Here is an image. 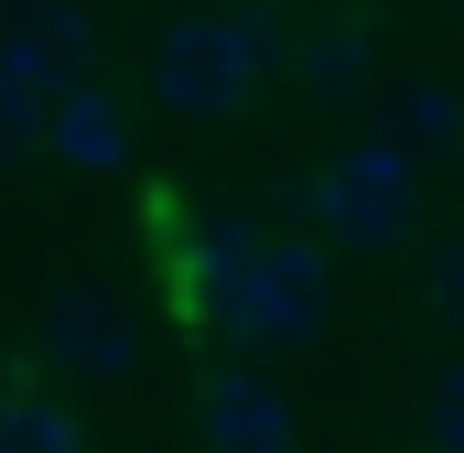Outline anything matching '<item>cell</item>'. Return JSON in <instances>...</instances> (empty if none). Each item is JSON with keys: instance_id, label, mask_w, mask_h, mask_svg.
Returning <instances> with one entry per match:
<instances>
[{"instance_id": "1", "label": "cell", "mask_w": 464, "mask_h": 453, "mask_svg": "<svg viewBox=\"0 0 464 453\" xmlns=\"http://www.w3.org/2000/svg\"><path fill=\"white\" fill-rule=\"evenodd\" d=\"M173 259V303L184 324H217L227 345H314L324 335V248L270 237V226H206Z\"/></svg>"}, {"instance_id": "2", "label": "cell", "mask_w": 464, "mask_h": 453, "mask_svg": "<svg viewBox=\"0 0 464 453\" xmlns=\"http://www.w3.org/2000/svg\"><path fill=\"white\" fill-rule=\"evenodd\" d=\"M259 87H270V33L248 11H173L151 33V98L173 119H195V130L248 119Z\"/></svg>"}, {"instance_id": "3", "label": "cell", "mask_w": 464, "mask_h": 453, "mask_svg": "<svg viewBox=\"0 0 464 453\" xmlns=\"http://www.w3.org/2000/svg\"><path fill=\"white\" fill-rule=\"evenodd\" d=\"M303 217L324 226L335 248H400L411 217H421V151H400L389 130L335 140L314 162V184H303Z\"/></svg>"}, {"instance_id": "4", "label": "cell", "mask_w": 464, "mask_h": 453, "mask_svg": "<svg viewBox=\"0 0 464 453\" xmlns=\"http://www.w3.org/2000/svg\"><path fill=\"white\" fill-rule=\"evenodd\" d=\"M87 54H98L87 0H33L22 22H0V151H33L44 109L87 76Z\"/></svg>"}, {"instance_id": "5", "label": "cell", "mask_w": 464, "mask_h": 453, "mask_svg": "<svg viewBox=\"0 0 464 453\" xmlns=\"http://www.w3.org/2000/svg\"><path fill=\"white\" fill-rule=\"evenodd\" d=\"M33 345H44V367H65V378H87V389H130V378L151 367V335H140V313H130L119 292H54V303L33 313Z\"/></svg>"}, {"instance_id": "6", "label": "cell", "mask_w": 464, "mask_h": 453, "mask_svg": "<svg viewBox=\"0 0 464 453\" xmlns=\"http://www.w3.org/2000/svg\"><path fill=\"white\" fill-rule=\"evenodd\" d=\"M195 443L206 453H303V410H292L270 378L217 367V378L195 389Z\"/></svg>"}, {"instance_id": "7", "label": "cell", "mask_w": 464, "mask_h": 453, "mask_svg": "<svg viewBox=\"0 0 464 453\" xmlns=\"http://www.w3.org/2000/svg\"><path fill=\"white\" fill-rule=\"evenodd\" d=\"M33 151H44V162H65V173H130V119H119V98L98 87V76H76V87L44 109Z\"/></svg>"}, {"instance_id": "8", "label": "cell", "mask_w": 464, "mask_h": 453, "mask_svg": "<svg viewBox=\"0 0 464 453\" xmlns=\"http://www.w3.org/2000/svg\"><path fill=\"white\" fill-rule=\"evenodd\" d=\"M292 87H303V98L367 87V22H356V11H314V22L292 33Z\"/></svg>"}, {"instance_id": "9", "label": "cell", "mask_w": 464, "mask_h": 453, "mask_svg": "<svg viewBox=\"0 0 464 453\" xmlns=\"http://www.w3.org/2000/svg\"><path fill=\"white\" fill-rule=\"evenodd\" d=\"M389 140L400 151H464V98L443 87V76H400V98H389Z\"/></svg>"}, {"instance_id": "10", "label": "cell", "mask_w": 464, "mask_h": 453, "mask_svg": "<svg viewBox=\"0 0 464 453\" xmlns=\"http://www.w3.org/2000/svg\"><path fill=\"white\" fill-rule=\"evenodd\" d=\"M0 453H87V421L44 389H11L0 400Z\"/></svg>"}, {"instance_id": "11", "label": "cell", "mask_w": 464, "mask_h": 453, "mask_svg": "<svg viewBox=\"0 0 464 453\" xmlns=\"http://www.w3.org/2000/svg\"><path fill=\"white\" fill-rule=\"evenodd\" d=\"M421 443H432V453H464V367L432 378V400H421Z\"/></svg>"}, {"instance_id": "12", "label": "cell", "mask_w": 464, "mask_h": 453, "mask_svg": "<svg viewBox=\"0 0 464 453\" xmlns=\"http://www.w3.org/2000/svg\"><path fill=\"white\" fill-rule=\"evenodd\" d=\"M432 303H443V313H464V248H443V259H432Z\"/></svg>"}, {"instance_id": "13", "label": "cell", "mask_w": 464, "mask_h": 453, "mask_svg": "<svg viewBox=\"0 0 464 453\" xmlns=\"http://www.w3.org/2000/svg\"><path fill=\"white\" fill-rule=\"evenodd\" d=\"M11 389H22V378H11V367H0V400H11Z\"/></svg>"}, {"instance_id": "14", "label": "cell", "mask_w": 464, "mask_h": 453, "mask_svg": "<svg viewBox=\"0 0 464 453\" xmlns=\"http://www.w3.org/2000/svg\"><path fill=\"white\" fill-rule=\"evenodd\" d=\"M454 11H464V0H454Z\"/></svg>"}]
</instances>
